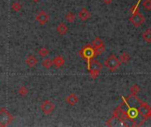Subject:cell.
<instances>
[{"mask_svg": "<svg viewBox=\"0 0 151 127\" xmlns=\"http://www.w3.org/2000/svg\"><path fill=\"white\" fill-rule=\"evenodd\" d=\"M49 53H50V50H49L47 48H44V47L41 48V49L38 50V54H39V56H40V57H46Z\"/></svg>", "mask_w": 151, "mask_h": 127, "instance_id": "cell-22", "label": "cell"}, {"mask_svg": "<svg viewBox=\"0 0 151 127\" xmlns=\"http://www.w3.org/2000/svg\"><path fill=\"white\" fill-rule=\"evenodd\" d=\"M65 19L68 21V22H70V23H73L74 21H75V19H76V15L73 13V12H68L66 15H65Z\"/></svg>", "mask_w": 151, "mask_h": 127, "instance_id": "cell-19", "label": "cell"}, {"mask_svg": "<svg viewBox=\"0 0 151 127\" xmlns=\"http://www.w3.org/2000/svg\"><path fill=\"white\" fill-rule=\"evenodd\" d=\"M52 61H53V65L56 68H61L65 65V58L62 56H57V57H55Z\"/></svg>", "mask_w": 151, "mask_h": 127, "instance_id": "cell-12", "label": "cell"}, {"mask_svg": "<svg viewBox=\"0 0 151 127\" xmlns=\"http://www.w3.org/2000/svg\"><path fill=\"white\" fill-rule=\"evenodd\" d=\"M87 68H88V72L91 71V70H98V71H101V70L103 69V65H102L99 61H97V60H96V59L94 58V59H92V60L88 64Z\"/></svg>", "mask_w": 151, "mask_h": 127, "instance_id": "cell-9", "label": "cell"}, {"mask_svg": "<svg viewBox=\"0 0 151 127\" xmlns=\"http://www.w3.org/2000/svg\"><path fill=\"white\" fill-rule=\"evenodd\" d=\"M91 45L95 48V49H97L101 46H104V41L100 38V37H96L91 43Z\"/></svg>", "mask_w": 151, "mask_h": 127, "instance_id": "cell-15", "label": "cell"}, {"mask_svg": "<svg viewBox=\"0 0 151 127\" xmlns=\"http://www.w3.org/2000/svg\"><path fill=\"white\" fill-rule=\"evenodd\" d=\"M18 93L20 96H26L28 94V89L26 86H21L18 90Z\"/></svg>", "mask_w": 151, "mask_h": 127, "instance_id": "cell-20", "label": "cell"}, {"mask_svg": "<svg viewBox=\"0 0 151 127\" xmlns=\"http://www.w3.org/2000/svg\"><path fill=\"white\" fill-rule=\"evenodd\" d=\"M143 7L147 10V11H150L151 10V0H144L142 3Z\"/></svg>", "mask_w": 151, "mask_h": 127, "instance_id": "cell-25", "label": "cell"}, {"mask_svg": "<svg viewBox=\"0 0 151 127\" xmlns=\"http://www.w3.org/2000/svg\"><path fill=\"white\" fill-rule=\"evenodd\" d=\"M80 56L87 61V64H88L92 59H94L97 55L96 52L95 48L91 44H87L85 45L79 52Z\"/></svg>", "mask_w": 151, "mask_h": 127, "instance_id": "cell-2", "label": "cell"}, {"mask_svg": "<svg viewBox=\"0 0 151 127\" xmlns=\"http://www.w3.org/2000/svg\"><path fill=\"white\" fill-rule=\"evenodd\" d=\"M35 19L39 22L40 25H45V24L50 19V15H49L45 11L42 10V11H40L36 14Z\"/></svg>", "mask_w": 151, "mask_h": 127, "instance_id": "cell-8", "label": "cell"}, {"mask_svg": "<svg viewBox=\"0 0 151 127\" xmlns=\"http://www.w3.org/2000/svg\"><path fill=\"white\" fill-rule=\"evenodd\" d=\"M12 121L13 116L5 108H2L0 110V126H8Z\"/></svg>", "mask_w": 151, "mask_h": 127, "instance_id": "cell-3", "label": "cell"}, {"mask_svg": "<svg viewBox=\"0 0 151 127\" xmlns=\"http://www.w3.org/2000/svg\"><path fill=\"white\" fill-rule=\"evenodd\" d=\"M37 64H38V59L34 55H30V56L27 57V58H26V65L28 67H30V68L35 67Z\"/></svg>", "mask_w": 151, "mask_h": 127, "instance_id": "cell-11", "label": "cell"}, {"mask_svg": "<svg viewBox=\"0 0 151 127\" xmlns=\"http://www.w3.org/2000/svg\"><path fill=\"white\" fill-rule=\"evenodd\" d=\"M53 65V61L50 58H45L43 61H42V66L46 69H50L51 68Z\"/></svg>", "mask_w": 151, "mask_h": 127, "instance_id": "cell-18", "label": "cell"}, {"mask_svg": "<svg viewBox=\"0 0 151 127\" xmlns=\"http://www.w3.org/2000/svg\"><path fill=\"white\" fill-rule=\"evenodd\" d=\"M118 108L127 114V121H130L132 123L131 125L133 126H141L146 121L145 118L140 114V112L138 110V107L129 106L124 99H123L122 103L119 105Z\"/></svg>", "mask_w": 151, "mask_h": 127, "instance_id": "cell-1", "label": "cell"}, {"mask_svg": "<svg viewBox=\"0 0 151 127\" xmlns=\"http://www.w3.org/2000/svg\"><path fill=\"white\" fill-rule=\"evenodd\" d=\"M129 20L132 22V24L134 27H141L145 22V18L139 11H137L133 13V15L131 16Z\"/></svg>", "mask_w": 151, "mask_h": 127, "instance_id": "cell-6", "label": "cell"}, {"mask_svg": "<svg viewBox=\"0 0 151 127\" xmlns=\"http://www.w3.org/2000/svg\"><path fill=\"white\" fill-rule=\"evenodd\" d=\"M104 1V4H111L112 3V1L113 0H103Z\"/></svg>", "mask_w": 151, "mask_h": 127, "instance_id": "cell-27", "label": "cell"}, {"mask_svg": "<svg viewBox=\"0 0 151 127\" xmlns=\"http://www.w3.org/2000/svg\"><path fill=\"white\" fill-rule=\"evenodd\" d=\"M100 72L101 71H98V70H91V71H89V75L92 79L95 80L100 75Z\"/></svg>", "mask_w": 151, "mask_h": 127, "instance_id": "cell-23", "label": "cell"}, {"mask_svg": "<svg viewBox=\"0 0 151 127\" xmlns=\"http://www.w3.org/2000/svg\"><path fill=\"white\" fill-rule=\"evenodd\" d=\"M121 65V62L120 60L114 55V54H111L109 56V57L105 60L104 62V65L111 72H114L116 71Z\"/></svg>", "mask_w": 151, "mask_h": 127, "instance_id": "cell-4", "label": "cell"}, {"mask_svg": "<svg viewBox=\"0 0 151 127\" xmlns=\"http://www.w3.org/2000/svg\"><path fill=\"white\" fill-rule=\"evenodd\" d=\"M140 90H141L140 87H139L137 84H134V85L131 88V94H132V95H137V94L140 92Z\"/></svg>", "mask_w": 151, "mask_h": 127, "instance_id": "cell-24", "label": "cell"}, {"mask_svg": "<svg viewBox=\"0 0 151 127\" xmlns=\"http://www.w3.org/2000/svg\"><path fill=\"white\" fill-rule=\"evenodd\" d=\"M95 50H96V55L98 56V55H101L102 53H104V50H105V47H104V46H101V47H99V48H97V49H95Z\"/></svg>", "mask_w": 151, "mask_h": 127, "instance_id": "cell-26", "label": "cell"}, {"mask_svg": "<svg viewBox=\"0 0 151 127\" xmlns=\"http://www.w3.org/2000/svg\"><path fill=\"white\" fill-rule=\"evenodd\" d=\"M138 110L140 112V114L145 118V120L150 119L151 116V107L146 103L145 102H141L140 105L138 106Z\"/></svg>", "mask_w": 151, "mask_h": 127, "instance_id": "cell-5", "label": "cell"}, {"mask_svg": "<svg viewBox=\"0 0 151 127\" xmlns=\"http://www.w3.org/2000/svg\"><path fill=\"white\" fill-rule=\"evenodd\" d=\"M21 8H22V5L20 4V3L19 2V1H16V2H14L12 4V11H19L20 10H21Z\"/></svg>", "mask_w": 151, "mask_h": 127, "instance_id": "cell-21", "label": "cell"}, {"mask_svg": "<svg viewBox=\"0 0 151 127\" xmlns=\"http://www.w3.org/2000/svg\"><path fill=\"white\" fill-rule=\"evenodd\" d=\"M68 31V27L64 23V22H60L58 27H57V32L60 34V35H65Z\"/></svg>", "mask_w": 151, "mask_h": 127, "instance_id": "cell-14", "label": "cell"}, {"mask_svg": "<svg viewBox=\"0 0 151 127\" xmlns=\"http://www.w3.org/2000/svg\"><path fill=\"white\" fill-rule=\"evenodd\" d=\"M90 15H91V13L89 12V11L87 8H82L79 12V18L83 21L88 20L90 18Z\"/></svg>", "mask_w": 151, "mask_h": 127, "instance_id": "cell-13", "label": "cell"}, {"mask_svg": "<svg viewBox=\"0 0 151 127\" xmlns=\"http://www.w3.org/2000/svg\"><path fill=\"white\" fill-rule=\"evenodd\" d=\"M33 2H35V3H37V2H39L40 0H32Z\"/></svg>", "mask_w": 151, "mask_h": 127, "instance_id": "cell-28", "label": "cell"}, {"mask_svg": "<svg viewBox=\"0 0 151 127\" xmlns=\"http://www.w3.org/2000/svg\"><path fill=\"white\" fill-rule=\"evenodd\" d=\"M130 59H131V57L127 52H124L123 54H121L120 58H119V60H120L121 63H128L130 61Z\"/></svg>", "mask_w": 151, "mask_h": 127, "instance_id": "cell-17", "label": "cell"}, {"mask_svg": "<svg viewBox=\"0 0 151 127\" xmlns=\"http://www.w3.org/2000/svg\"><path fill=\"white\" fill-rule=\"evenodd\" d=\"M65 102H66L69 105L74 106V105H76V104L78 103V102H79V97H78L75 94L72 93V94H70V95L65 98Z\"/></svg>", "mask_w": 151, "mask_h": 127, "instance_id": "cell-10", "label": "cell"}, {"mask_svg": "<svg viewBox=\"0 0 151 127\" xmlns=\"http://www.w3.org/2000/svg\"><path fill=\"white\" fill-rule=\"evenodd\" d=\"M56 109V105L50 100H45L41 104V110L45 115H50Z\"/></svg>", "mask_w": 151, "mask_h": 127, "instance_id": "cell-7", "label": "cell"}, {"mask_svg": "<svg viewBox=\"0 0 151 127\" xmlns=\"http://www.w3.org/2000/svg\"><path fill=\"white\" fill-rule=\"evenodd\" d=\"M142 38L145 42H151V29L149 28L147 29L143 34H142Z\"/></svg>", "mask_w": 151, "mask_h": 127, "instance_id": "cell-16", "label": "cell"}]
</instances>
